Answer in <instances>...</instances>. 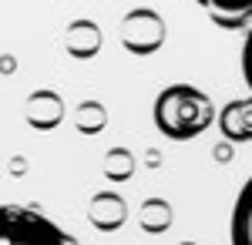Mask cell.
<instances>
[{
    "instance_id": "obj_14",
    "label": "cell",
    "mask_w": 252,
    "mask_h": 245,
    "mask_svg": "<svg viewBox=\"0 0 252 245\" xmlns=\"http://www.w3.org/2000/svg\"><path fill=\"white\" fill-rule=\"evenodd\" d=\"M182 245H195V242H182Z\"/></svg>"
},
{
    "instance_id": "obj_6",
    "label": "cell",
    "mask_w": 252,
    "mask_h": 245,
    "mask_svg": "<svg viewBox=\"0 0 252 245\" xmlns=\"http://www.w3.org/2000/svg\"><path fill=\"white\" fill-rule=\"evenodd\" d=\"M88 218L97 232H118L128 218V205L115 191H97L91 198V205H88Z\"/></svg>"
},
{
    "instance_id": "obj_9",
    "label": "cell",
    "mask_w": 252,
    "mask_h": 245,
    "mask_svg": "<svg viewBox=\"0 0 252 245\" xmlns=\"http://www.w3.org/2000/svg\"><path fill=\"white\" fill-rule=\"evenodd\" d=\"M202 3L219 27H246L252 20V0H195Z\"/></svg>"
},
{
    "instance_id": "obj_8",
    "label": "cell",
    "mask_w": 252,
    "mask_h": 245,
    "mask_svg": "<svg viewBox=\"0 0 252 245\" xmlns=\"http://www.w3.org/2000/svg\"><path fill=\"white\" fill-rule=\"evenodd\" d=\"M229 242L232 245H252V178L239 188L229 218Z\"/></svg>"
},
{
    "instance_id": "obj_2",
    "label": "cell",
    "mask_w": 252,
    "mask_h": 245,
    "mask_svg": "<svg viewBox=\"0 0 252 245\" xmlns=\"http://www.w3.org/2000/svg\"><path fill=\"white\" fill-rule=\"evenodd\" d=\"M0 245H78V239L37 208L0 205Z\"/></svg>"
},
{
    "instance_id": "obj_10",
    "label": "cell",
    "mask_w": 252,
    "mask_h": 245,
    "mask_svg": "<svg viewBox=\"0 0 252 245\" xmlns=\"http://www.w3.org/2000/svg\"><path fill=\"white\" fill-rule=\"evenodd\" d=\"M172 218H175V212L165 198H145V205H141V228L145 232L161 235L165 228L172 225Z\"/></svg>"
},
{
    "instance_id": "obj_11",
    "label": "cell",
    "mask_w": 252,
    "mask_h": 245,
    "mask_svg": "<svg viewBox=\"0 0 252 245\" xmlns=\"http://www.w3.org/2000/svg\"><path fill=\"white\" fill-rule=\"evenodd\" d=\"M104 124H108V111H104V104H97V101H84L78 111H74V128H78L81 134H101Z\"/></svg>"
},
{
    "instance_id": "obj_3",
    "label": "cell",
    "mask_w": 252,
    "mask_h": 245,
    "mask_svg": "<svg viewBox=\"0 0 252 245\" xmlns=\"http://www.w3.org/2000/svg\"><path fill=\"white\" fill-rule=\"evenodd\" d=\"M165 34H168V27H165V20L158 10L152 7H135V10H128L121 24H118V40H121V47L128 51V54L135 57H152L161 51V44H165Z\"/></svg>"
},
{
    "instance_id": "obj_7",
    "label": "cell",
    "mask_w": 252,
    "mask_h": 245,
    "mask_svg": "<svg viewBox=\"0 0 252 245\" xmlns=\"http://www.w3.org/2000/svg\"><path fill=\"white\" fill-rule=\"evenodd\" d=\"M64 51L78 61H88L101 51V27L94 20H71L64 31Z\"/></svg>"
},
{
    "instance_id": "obj_12",
    "label": "cell",
    "mask_w": 252,
    "mask_h": 245,
    "mask_svg": "<svg viewBox=\"0 0 252 245\" xmlns=\"http://www.w3.org/2000/svg\"><path fill=\"white\" fill-rule=\"evenodd\" d=\"M104 175L111 182H128L135 175V154L128 148H111L104 154Z\"/></svg>"
},
{
    "instance_id": "obj_1",
    "label": "cell",
    "mask_w": 252,
    "mask_h": 245,
    "mask_svg": "<svg viewBox=\"0 0 252 245\" xmlns=\"http://www.w3.org/2000/svg\"><path fill=\"white\" fill-rule=\"evenodd\" d=\"M155 128L172 141H192L215 124V104L195 84H168L155 97Z\"/></svg>"
},
{
    "instance_id": "obj_13",
    "label": "cell",
    "mask_w": 252,
    "mask_h": 245,
    "mask_svg": "<svg viewBox=\"0 0 252 245\" xmlns=\"http://www.w3.org/2000/svg\"><path fill=\"white\" fill-rule=\"evenodd\" d=\"M242 77H246V84L252 91V27L246 34V40H242Z\"/></svg>"
},
{
    "instance_id": "obj_4",
    "label": "cell",
    "mask_w": 252,
    "mask_h": 245,
    "mask_svg": "<svg viewBox=\"0 0 252 245\" xmlns=\"http://www.w3.org/2000/svg\"><path fill=\"white\" fill-rule=\"evenodd\" d=\"M24 114H27V124L37 128V131H51L64 121V97L54 88H37L34 94L24 101Z\"/></svg>"
},
{
    "instance_id": "obj_5",
    "label": "cell",
    "mask_w": 252,
    "mask_h": 245,
    "mask_svg": "<svg viewBox=\"0 0 252 245\" xmlns=\"http://www.w3.org/2000/svg\"><path fill=\"white\" fill-rule=\"evenodd\" d=\"M215 121L225 141H235V145L252 141V97L229 101L222 111H215Z\"/></svg>"
}]
</instances>
